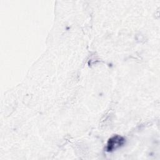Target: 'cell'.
<instances>
[{"label": "cell", "mask_w": 160, "mask_h": 160, "mask_svg": "<svg viewBox=\"0 0 160 160\" xmlns=\"http://www.w3.org/2000/svg\"><path fill=\"white\" fill-rule=\"evenodd\" d=\"M124 142V139L119 136H116L112 137V138L109 139L107 145V151H113L118 148L120 147L121 145L123 144Z\"/></svg>", "instance_id": "1"}]
</instances>
